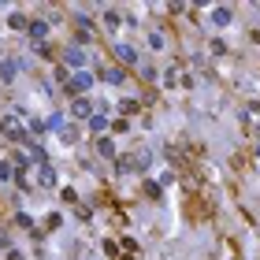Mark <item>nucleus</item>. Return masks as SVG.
Listing matches in <instances>:
<instances>
[{
	"label": "nucleus",
	"mask_w": 260,
	"mask_h": 260,
	"mask_svg": "<svg viewBox=\"0 0 260 260\" xmlns=\"http://www.w3.org/2000/svg\"><path fill=\"white\" fill-rule=\"evenodd\" d=\"M0 127L8 130V138H12V141H19V145H30V130H26V127H23L19 119H12V115H4V119H0Z\"/></svg>",
	"instance_id": "f257e3e1"
},
{
	"label": "nucleus",
	"mask_w": 260,
	"mask_h": 260,
	"mask_svg": "<svg viewBox=\"0 0 260 260\" xmlns=\"http://www.w3.org/2000/svg\"><path fill=\"white\" fill-rule=\"evenodd\" d=\"M90 85H93V74H90V71H74L71 78H67V90H71L74 97H82V93L90 90Z\"/></svg>",
	"instance_id": "f03ea898"
},
{
	"label": "nucleus",
	"mask_w": 260,
	"mask_h": 260,
	"mask_svg": "<svg viewBox=\"0 0 260 260\" xmlns=\"http://www.w3.org/2000/svg\"><path fill=\"white\" fill-rule=\"evenodd\" d=\"M26 30H30V37H34L37 45H45V37H49V23H45V19H37V23H30Z\"/></svg>",
	"instance_id": "7ed1b4c3"
},
{
	"label": "nucleus",
	"mask_w": 260,
	"mask_h": 260,
	"mask_svg": "<svg viewBox=\"0 0 260 260\" xmlns=\"http://www.w3.org/2000/svg\"><path fill=\"white\" fill-rule=\"evenodd\" d=\"M63 60H67V67H74V71H82V63H85V52L74 45V49H67L63 52Z\"/></svg>",
	"instance_id": "20e7f679"
},
{
	"label": "nucleus",
	"mask_w": 260,
	"mask_h": 260,
	"mask_svg": "<svg viewBox=\"0 0 260 260\" xmlns=\"http://www.w3.org/2000/svg\"><path fill=\"white\" fill-rule=\"evenodd\" d=\"M71 115H74V119H90V115H93L90 101H85V97H74V104H71Z\"/></svg>",
	"instance_id": "39448f33"
},
{
	"label": "nucleus",
	"mask_w": 260,
	"mask_h": 260,
	"mask_svg": "<svg viewBox=\"0 0 260 260\" xmlns=\"http://www.w3.org/2000/svg\"><path fill=\"white\" fill-rule=\"evenodd\" d=\"M115 56H119V63H138V52L130 45H115Z\"/></svg>",
	"instance_id": "423d86ee"
},
{
	"label": "nucleus",
	"mask_w": 260,
	"mask_h": 260,
	"mask_svg": "<svg viewBox=\"0 0 260 260\" xmlns=\"http://www.w3.org/2000/svg\"><path fill=\"white\" fill-rule=\"evenodd\" d=\"M115 167H119V175H130V171L138 167V156H119V160H115Z\"/></svg>",
	"instance_id": "0eeeda50"
},
{
	"label": "nucleus",
	"mask_w": 260,
	"mask_h": 260,
	"mask_svg": "<svg viewBox=\"0 0 260 260\" xmlns=\"http://www.w3.org/2000/svg\"><path fill=\"white\" fill-rule=\"evenodd\" d=\"M212 23H216V26H227V23H230V8H212Z\"/></svg>",
	"instance_id": "6e6552de"
},
{
	"label": "nucleus",
	"mask_w": 260,
	"mask_h": 260,
	"mask_svg": "<svg viewBox=\"0 0 260 260\" xmlns=\"http://www.w3.org/2000/svg\"><path fill=\"white\" fill-rule=\"evenodd\" d=\"M104 82L119 85V82H123V67H104Z\"/></svg>",
	"instance_id": "1a4fd4ad"
},
{
	"label": "nucleus",
	"mask_w": 260,
	"mask_h": 260,
	"mask_svg": "<svg viewBox=\"0 0 260 260\" xmlns=\"http://www.w3.org/2000/svg\"><path fill=\"white\" fill-rule=\"evenodd\" d=\"M97 152L112 160V156H115V145H112V138H101V141H97Z\"/></svg>",
	"instance_id": "9d476101"
},
{
	"label": "nucleus",
	"mask_w": 260,
	"mask_h": 260,
	"mask_svg": "<svg viewBox=\"0 0 260 260\" xmlns=\"http://www.w3.org/2000/svg\"><path fill=\"white\" fill-rule=\"evenodd\" d=\"M104 127H108V119H104V115H90V130H93V134H104Z\"/></svg>",
	"instance_id": "9b49d317"
},
{
	"label": "nucleus",
	"mask_w": 260,
	"mask_h": 260,
	"mask_svg": "<svg viewBox=\"0 0 260 260\" xmlns=\"http://www.w3.org/2000/svg\"><path fill=\"white\" fill-rule=\"evenodd\" d=\"M12 78H15V67L8 60H0V82H12Z\"/></svg>",
	"instance_id": "f8f14e48"
},
{
	"label": "nucleus",
	"mask_w": 260,
	"mask_h": 260,
	"mask_svg": "<svg viewBox=\"0 0 260 260\" xmlns=\"http://www.w3.org/2000/svg\"><path fill=\"white\" fill-rule=\"evenodd\" d=\"M8 179H15V163H12V160L0 163V182H8Z\"/></svg>",
	"instance_id": "ddd939ff"
},
{
	"label": "nucleus",
	"mask_w": 260,
	"mask_h": 260,
	"mask_svg": "<svg viewBox=\"0 0 260 260\" xmlns=\"http://www.w3.org/2000/svg\"><path fill=\"white\" fill-rule=\"evenodd\" d=\"M41 182H45V186H52V182H56V171H52V163H41Z\"/></svg>",
	"instance_id": "4468645a"
},
{
	"label": "nucleus",
	"mask_w": 260,
	"mask_h": 260,
	"mask_svg": "<svg viewBox=\"0 0 260 260\" xmlns=\"http://www.w3.org/2000/svg\"><path fill=\"white\" fill-rule=\"evenodd\" d=\"M8 26H12V30H26V26H30V23H26V19H23V15L15 12L12 19H8Z\"/></svg>",
	"instance_id": "2eb2a0df"
},
{
	"label": "nucleus",
	"mask_w": 260,
	"mask_h": 260,
	"mask_svg": "<svg viewBox=\"0 0 260 260\" xmlns=\"http://www.w3.org/2000/svg\"><path fill=\"white\" fill-rule=\"evenodd\" d=\"M104 26L115 30V26H119V12H104Z\"/></svg>",
	"instance_id": "dca6fc26"
},
{
	"label": "nucleus",
	"mask_w": 260,
	"mask_h": 260,
	"mask_svg": "<svg viewBox=\"0 0 260 260\" xmlns=\"http://www.w3.org/2000/svg\"><path fill=\"white\" fill-rule=\"evenodd\" d=\"M45 130H49V123H45V119H30V134H45Z\"/></svg>",
	"instance_id": "f3484780"
},
{
	"label": "nucleus",
	"mask_w": 260,
	"mask_h": 260,
	"mask_svg": "<svg viewBox=\"0 0 260 260\" xmlns=\"http://www.w3.org/2000/svg\"><path fill=\"white\" fill-rule=\"evenodd\" d=\"M149 45L152 49H163V34H149Z\"/></svg>",
	"instance_id": "a211bd4d"
},
{
	"label": "nucleus",
	"mask_w": 260,
	"mask_h": 260,
	"mask_svg": "<svg viewBox=\"0 0 260 260\" xmlns=\"http://www.w3.org/2000/svg\"><path fill=\"white\" fill-rule=\"evenodd\" d=\"M60 138L67 141V145H71V141H74V130H71V127H60Z\"/></svg>",
	"instance_id": "6ab92c4d"
},
{
	"label": "nucleus",
	"mask_w": 260,
	"mask_h": 260,
	"mask_svg": "<svg viewBox=\"0 0 260 260\" xmlns=\"http://www.w3.org/2000/svg\"><path fill=\"white\" fill-rule=\"evenodd\" d=\"M8 260H23V253H15V249H12V253H8Z\"/></svg>",
	"instance_id": "aec40b11"
}]
</instances>
